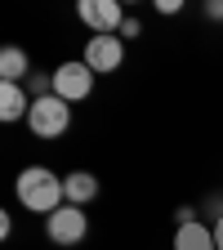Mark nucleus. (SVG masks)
<instances>
[{"label": "nucleus", "instance_id": "nucleus-9", "mask_svg": "<svg viewBox=\"0 0 223 250\" xmlns=\"http://www.w3.org/2000/svg\"><path fill=\"white\" fill-rule=\"evenodd\" d=\"M31 112V99L22 85H5L0 81V121H22Z\"/></svg>", "mask_w": 223, "mask_h": 250}, {"label": "nucleus", "instance_id": "nucleus-12", "mask_svg": "<svg viewBox=\"0 0 223 250\" xmlns=\"http://www.w3.org/2000/svg\"><path fill=\"white\" fill-rule=\"evenodd\" d=\"M214 246H219V250H223V214H219V219H214Z\"/></svg>", "mask_w": 223, "mask_h": 250}, {"label": "nucleus", "instance_id": "nucleus-4", "mask_svg": "<svg viewBox=\"0 0 223 250\" xmlns=\"http://www.w3.org/2000/svg\"><path fill=\"white\" fill-rule=\"evenodd\" d=\"M85 232H89V219L81 206H62L45 219V237L54 246H76V241H85Z\"/></svg>", "mask_w": 223, "mask_h": 250}, {"label": "nucleus", "instance_id": "nucleus-10", "mask_svg": "<svg viewBox=\"0 0 223 250\" xmlns=\"http://www.w3.org/2000/svg\"><path fill=\"white\" fill-rule=\"evenodd\" d=\"M174 250H219L214 246V228H205V224H179Z\"/></svg>", "mask_w": 223, "mask_h": 250}, {"label": "nucleus", "instance_id": "nucleus-5", "mask_svg": "<svg viewBox=\"0 0 223 250\" xmlns=\"http://www.w3.org/2000/svg\"><path fill=\"white\" fill-rule=\"evenodd\" d=\"M76 14H81V22L94 31V36H116V31L125 27V18H130L116 0H81Z\"/></svg>", "mask_w": 223, "mask_h": 250}, {"label": "nucleus", "instance_id": "nucleus-1", "mask_svg": "<svg viewBox=\"0 0 223 250\" xmlns=\"http://www.w3.org/2000/svg\"><path fill=\"white\" fill-rule=\"evenodd\" d=\"M14 192H18V201L27 206V210H36V214H54V210H62L67 206V192H62V179L49 170V166H27L22 174H18V183H14Z\"/></svg>", "mask_w": 223, "mask_h": 250}, {"label": "nucleus", "instance_id": "nucleus-6", "mask_svg": "<svg viewBox=\"0 0 223 250\" xmlns=\"http://www.w3.org/2000/svg\"><path fill=\"white\" fill-rule=\"evenodd\" d=\"M121 58H125V41H121V36H89V41H85V67H89L94 76L116 72Z\"/></svg>", "mask_w": 223, "mask_h": 250}, {"label": "nucleus", "instance_id": "nucleus-8", "mask_svg": "<svg viewBox=\"0 0 223 250\" xmlns=\"http://www.w3.org/2000/svg\"><path fill=\"white\" fill-rule=\"evenodd\" d=\"M22 76H31V58H27V49L5 45V49H0V81H5V85H22Z\"/></svg>", "mask_w": 223, "mask_h": 250}, {"label": "nucleus", "instance_id": "nucleus-2", "mask_svg": "<svg viewBox=\"0 0 223 250\" xmlns=\"http://www.w3.org/2000/svg\"><path fill=\"white\" fill-rule=\"evenodd\" d=\"M27 130L36 139H62L72 130V103L58 99V94H45V99H31L27 112Z\"/></svg>", "mask_w": 223, "mask_h": 250}, {"label": "nucleus", "instance_id": "nucleus-3", "mask_svg": "<svg viewBox=\"0 0 223 250\" xmlns=\"http://www.w3.org/2000/svg\"><path fill=\"white\" fill-rule=\"evenodd\" d=\"M49 85H54L58 99L81 103V99H89V89H94V72L85 67V58H76V62H58L54 76H49Z\"/></svg>", "mask_w": 223, "mask_h": 250}, {"label": "nucleus", "instance_id": "nucleus-7", "mask_svg": "<svg viewBox=\"0 0 223 250\" xmlns=\"http://www.w3.org/2000/svg\"><path fill=\"white\" fill-rule=\"evenodd\" d=\"M62 192H67V206H85L99 197V174L89 170H72L67 179H62Z\"/></svg>", "mask_w": 223, "mask_h": 250}, {"label": "nucleus", "instance_id": "nucleus-11", "mask_svg": "<svg viewBox=\"0 0 223 250\" xmlns=\"http://www.w3.org/2000/svg\"><path fill=\"white\" fill-rule=\"evenodd\" d=\"M116 36H121V41H139V36H143V22H139V18H125V27L116 31Z\"/></svg>", "mask_w": 223, "mask_h": 250}]
</instances>
